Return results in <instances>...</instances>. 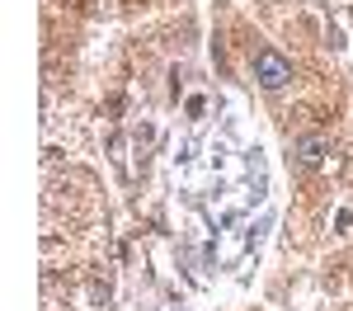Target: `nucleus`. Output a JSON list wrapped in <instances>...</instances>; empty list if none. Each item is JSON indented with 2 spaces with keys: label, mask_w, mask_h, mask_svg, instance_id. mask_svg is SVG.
<instances>
[{
  "label": "nucleus",
  "mask_w": 353,
  "mask_h": 311,
  "mask_svg": "<svg viewBox=\"0 0 353 311\" xmlns=\"http://www.w3.org/2000/svg\"><path fill=\"white\" fill-rule=\"evenodd\" d=\"M254 81L264 85V90H283V85L292 81V61L278 48H259L254 52Z\"/></svg>",
  "instance_id": "1"
},
{
  "label": "nucleus",
  "mask_w": 353,
  "mask_h": 311,
  "mask_svg": "<svg viewBox=\"0 0 353 311\" xmlns=\"http://www.w3.org/2000/svg\"><path fill=\"white\" fill-rule=\"evenodd\" d=\"M292 156H297V165L316 170V165L330 156V137H321V132H316V137H301L297 146H292Z\"/></svg>",
  "instance_id": "2"
}]
</instances>
